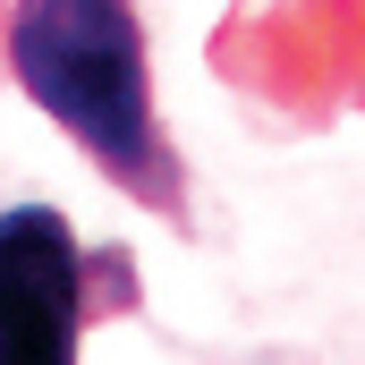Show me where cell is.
Returning <instances> with one entry per match:
<instances>
[{
    "label": "cell",
    "instance_id": "cell-1",
    "mask_svg": "<svg viewBox=\"0 0 365 365\" xmlns=\"http://www.w3.org/2000/svg\"><path fill=\"white\" fill-rule=\"evenodd\" d=\"M9 68L93 162L145 204H179L162 170L153 77H145V26L128 0H17L9 9Z\"/></svg>",
    "mask_w": 365,
    "mask_h": 365
},
{
    "label": "cell",
    "instance_id": "cell-2",
    "mask_svg": "<svg viewBox=\"0 0 365 365\" xmlns=\"http://www.w3.org/2000/svg\"><path fill=\"white\" fill-rule=\"evenodd\" d=\"M102 255L77 247L68 212L9 204L0 212V365H77Z\"/></svg>",
    "mask_w": 365,
    "mask_h": 365
}]
</instances>
